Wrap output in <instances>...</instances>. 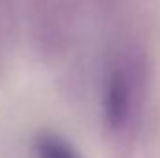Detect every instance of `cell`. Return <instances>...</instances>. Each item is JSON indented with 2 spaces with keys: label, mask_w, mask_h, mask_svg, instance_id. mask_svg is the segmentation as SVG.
<instances>
[{
  "label": "cell",
  "mask_w": 160,
  "mask_h": 158,
  "mask_svg": "<svg viewBox=\"0 0 160 158\" xmlns=\"http://www.w3.org/2000/svg\"><path fill=\"white\" fill-rule=\"evenodd\" d=\"M32 153L36 158H82L78 149L67 138L52 130H43L34 136Z\"/></svg>",
  "instance_id": "7a4b0ae2"
},
{
  "label": "cell",
  "mask_w": 160,
  "mask_h": 158,
  "mask_svg": "<svg viewBox=\"0 0 160 158\" xmlns=\"http://www.w3.org/2000/svg\"><path fill=\"white\" fill-rule=\"evenodd\" d=\"M15 30V7L13 0H0V78L8 62V50Z\"/></svg>",
  "instance_id": "3957f363"
},
{
  "label": "cell",
  "mask_w": 160,
  "mask_h": 158,
  "mask_svg": "<svg viewBox=\"0 0 160 158\" xmlns=\"http://www.w3.org/2000/svg\"><path fill=\"white\" fill-rule=\"evenodd\" d=\"M151 93V58L136 39H125L108 54L101 77V126L104 136L128 149L142 128Z\"/></svg>",
  "instance_id": "6da1fadb"
},
{
  "label": "cell",
  "mask_w": 160,
  "mask_h": 158,
  "mask_svg": "<svg viewBox=\"0 0 160 158\" xmlns=\"http://www.w3.org/2000/svg\"><path fill=\"white\" fill-rule=\"evenodd\" d=\"M95 2H97V6H99L101 11H104V13H112V11H116V9L119 7L125 0H95Z\"/></svg>",
  "instance_id": "277c9868"
}]
</instances>
